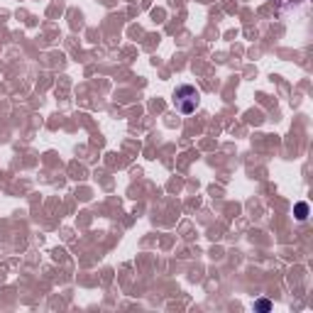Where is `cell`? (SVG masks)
I'll return each instance as SVG.
<instances>
[{
	"mask_svg": "<svg viewBox=\"0 0 313 313\" xmlns=\"http://www.w3.org/2000/svg\"><path fill=\"white\" fill-rule=\"evenodd\" d=\"M294 211H296V218H298V220H306V218H308V203H296Z\"/></svg>",
	"mask_w": 313,
	"mask_h": 313,
	"instance_id": "7a4b0ae2",
	"label": "cell"
},
{
	"mask_svg": "<svg viewBox=\"0 0 313 313\" xmlns=\"http://www.w3.org/2000/svg\"><path fill=\"white\" fill-rule=\"evenodd\" d=\"M171 103H174V108H176L179 113L191 115V113L201 105V91H198L196 86H191V83H183V86H179V88L174 91Z\"/></svg>",
	"mask_w": 313,
	"mask_h": 313,
	"instance_id": "6da1fadb",
	"label": "cell"
},
{
	"mask_svg": "<svg viewBox=\"0 0 313 313\" xmlns=\"http://www.w3.org/2000/svg\"><path fill=\"white\" fill-rule=\"evenodd\" d=\"M257 308H260V311H269V308H272V303L262 298V301H257Z\"/></svg>",
	"mask_w": 313,
	"mask_h": 313,
	"instance_id": "3957f363",
	"label": "cell"
}]
</instances>
